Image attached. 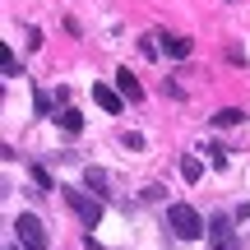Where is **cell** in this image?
I'll use <instances>...</instances> for the list:
<instances>
[{
    "label": "cell",
    "instance_id": "7c38bea8",
    "mask_svg": "<svg viewBox=\"0 0 250 250\" xmlns=\"http://www.w3.org/2000/svg\"><path fill=\"white\" fill-rule=\"evenodd\" d=\"M33 181H37L42 190H56V181H51V171H46V167H33Z\"/></svg>",
    "mask_w": 250,
    "mask_h": 250
},
{
    "label": "cell",
    "instance_id": "9c48e42d",
    "mask_svg": "<svg viewBox=\"0 0 250 250\" xmlns=\"http://www.w3.org/2000/svg\"><path fill=\"white\" fill-rule=\"evenodd\" d=\"M181 176H186V181H199V176H204V162H199V158H181Z\"/></svg>",
    "mask_w": 250,
    "mask_h": 250
},
{
    "label": "cell",
    "instance_id": "ba28073f",
    "mask_svg": "<svg viewBox=\"0 0 250 250\" xmlns=\"http://www.w3.org/2000/svg\"><path fill=\"white\" fill-rule=\"evenodd\" d=\"M56 121H61V125H65V130H70V134H79V130H83V116H79V111H74V107H65V111H61V116H56Z\"/></svg>",
    "mask_w": 250,
    "mask_h": 250
},
{
    "label": "cell",
    "instance_id": "8fae6325",
    "mask_svg": "<svg viewBox=\"0 0 250 250\" xmlns=\"http://www.w3.org/2000/svg\"><path fill=\"white\" fill-rule=\"evenodd\" d=\"M83 186H88V190H102V186H107V171L88 167V171H83Z\"/></svg>",
    "mask_w": 250,
    "mask_h": 250
},
{
    "label": "cell",
    "instance_id": "3957f363",
    "mask_svg": "<svg viewBox=\"0 0 250 250\" xmlns=\"http://www.w3.org/2000/svg\"><path fill=\"white\" fill-rule=\"evenodd\" d=\"M65 204L74 208V218H79L83 227H98L102 223V199L88 195V190H65Z\"/></svg>",
    "mask_w": 250,
    "mask_h": 250
},
{
    "label": "cell",
    "instance_id": "5b68a950",
    "mask_svg": "<svg viewBox=\"0 0 250 250\" xmlns=\"http://www.w3.org/2000/svg\"><path fill=\"white\" fill-rule=\"evenodd\" d=\"M208 232H213V236H218V246H223V250H236V236H232V223H227V218H223V213H218V218H213V223H208Z\"/></svg>",
    "mask_w": 250,
    "mask_h": 250
},
{
    "label": "cell",
    "instance_id": "6da1fadb",
    "mask_svg": "<svg viewBox=\"0 0 250 250\" xmlns=\"http://www.w3.org/2000/svg\"><path fill=\"white\" fill-rule=\"evenodd\" d=\"M167 227L181 236V241H195V236L204 232V218H199L190 204H171V208H167Z\"/></svg>",
    "mask_w": 250,
    "mask_h": 250
},
{
    "label": "cell",
    "instance_id": "4fadbf2b",
    "mask_svg": "<svg viewBox=\"0 0 250 250\" xmlns=\"http://www.w3.org/2000/svg\"><path fill=\"white\" fill-rule=\"evenodd\" d=\"M19 74V61H14V51H5V79H14Z\"/></svg>",
    "mask_w": 250,
    "mask_h": 250
},
{
    "label": "cell",
    "instance_id": "7a4b0ae2",
    "mask_svg": "<svg viewBox=\"0 0 250 250\" xmlns=\"http://www.w3.org/2000/svg\"><path fill=\"white\" fill-rule=\"evenodd\" d=\"M14 236L23 241V250H46L51 246V236H46V227H42L37 213H19L14 218Z\"/></svg>",
    "mask_w": 250,
    "mask_h": 250
},
{
    "label": "cell",
    "instance_id": "277c9868",
    "mask_svg": "<svg viewBox=\"0 0 250 250\" xmlns=\"http://www.w3.org/2000/svg\"><path fill=\"white\" fill-rule=\"evenodd\" d=\"M93 98H98V107H102V111H111V116L121 111V88H107V83H93Z\"/></svg>",
    "mask_w": 250,
    "mask_h": 250
},
{
    "label": "cell",
    "instance_id": "8992f818",
    "mask_svg": "<svg viewBox=\"0 0 250 250\" xmlns=\"http://www.w3.org/2000/svg\"><path fill=\"white\" fill-rule=\"evenodd\" d=\"M116 88H121V98H130V102H139V98H144L139 79H134L130 70H116Z\"/></svg>",
    "mask_w": 250,
    "mask_h": 250
},
{
    "label": "cell",
    "instance_id": "52a82bcc",
    "mask_svg": "<svg viewBox=\"0 0 250 250\" xmlns=\"http://www.w3.org/2000/svg\"><path fill=\"white\" fill-rule=\"evenodd\" d=\"M162 51L181 61V56H190V37H162Z\"/></svg>",
    "mask_w": 250,
    "mask_h": 250
},
{
    "label": "cell",
    "instance_id": "30bf717a",
    "mask_svg": "<svg viewBox=\"0 0 250 250\" xmlns=\"http://www.w3.org/2000/svg\"><path fill=\"white\" fill-rule=\"evenodd\" d=\"M213 121H218V125H241V121H246V111H241V107H223Z\"/></svg>",
    "mask_w": 250,
    "mask_h": 250
}]
</instances>
